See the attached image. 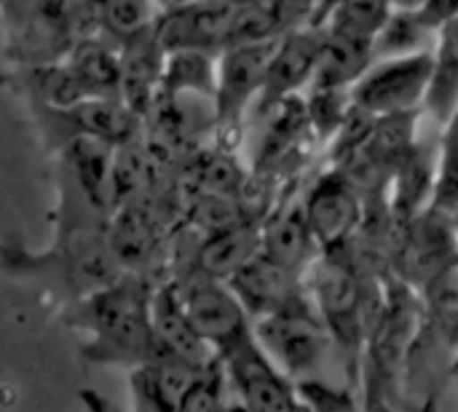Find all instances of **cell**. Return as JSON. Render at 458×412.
<instances>
[{
    "label": "cell",
    "mask_w": 458,
    "mask_h": 412,
    "mask_svg": "<svg viewBox=\"0 0 458 412\" xmlns=\"http://www.w3.org/2000/svg\"><path fill=\"white\" fill-rule=\"evenodd\" d=\"M54 220V239L46 249L38 252L19 236H11L0 244V265L11 279L51 295L64 311L126 271L110 244V217L59 201Z\"/></svg>",
    "instance_id": "obj_1"
},
{
    "label": "cell",
    "mask_w": 458,
    "mask_h": 412,
    "mask_svg": "<svg viewBox=\"0 0 458 412\" xmlns=\"http://www.w3.org/2000/svg\"><path fill=\"white\" fill-rule=\"evenodd\" d=\"M158 282L148 273H123L62 311V322L86 335L81 346L86 365L137 370L164 354L150 319Z\"/></svg>",
    "instance_id": "obj_2"
},
{
    "label": "cell",
    "mask_w": 458,
    "mask_h": 412,
    "mask_svg": "<svg viewBox=\"0 0 458 412\" xmlns=\"http://www.w3.org/2000/svg\"><path fill=\"white\" fill-rule=\"evenodd\" d=\"M421 322V298L397 276H384V300L368 332L360 365L362 412H397L405 405V365Z\"/></svg>",
    "instance_id": "obj_3"
},
{
    "label": "cell",
    "mask_w": 458,
    "mask_h": 412,
    "mask_svg": "<svg viewBox=\"0 0 458 412\" xmlns=\"http://www.w3.org/2000/svg\"><path fill=\"white\" fill-rule=\"evenodd\" d=\"M252 332L263 354L295 386L330 383L327 367L335 362V351L314 303L255 319Z\"/></svg>",
    "instance_id": "obj_4"
},
{
    "label": "cell",
    "mask_w": 458,
    "mask_h": 412,
    "mask_svg": "<svg viewBox=\"0 0 458 412\" xmlns=\"http://www.w3.org/2000/svg\"><path fill=\"white\" fill-rule=\"evenodd\" d=\"M27 110L51 153L72 139H97L121 147L140 137L145 121L123 99H81L67 107L27 105Z\"/></svg>",
    "instance_id": "obj_5"
},
{
    "label": "cell",
    "mask_w": 458,
    "mask_h": 412,
    "mask_svg": "<svg viewBox=\"0 0 458 412\" xmlns=\"http://www.w3.org/2000/svg\"><path fill=\"white\" fill-rule=\"evenodd\" d=\"M435 75V51L381 59L352 86V102L365 113L384 118L397 113H419L427 102Z\"/></svg>",
    "instance_id": "obj_6"
},
{
    "label": "cell",
    "mask_w": 458,
    "mask_h": 412,
    "mask_svg": "<svg viewBox=\"0 0 458 412\" xmlns=\"http://www.w3.org/2000/svg\"><path fill=\"white\" fill-rule=\"evenodd\" d=\"M172 282L180 292L182 308L193 330L215 351L217 359L255 335L252 316L244 311V306L225 282L204 276H177Z\"/></svg>",
    "instance_id": "obj_7"
},
{
    "label": "cell",
    "mask_w": 458,
    "mask_h": 412,
    "mask_svg": "<svg viewBox=\"0 0 458 412\" xmlns=\"http://www.w3.org/2000/svg\"><path fill=\"white\" fill-rule=\"evenodd\" d=\"M456 257L458 231L454 214L429 206L405 228H400V239L392 249L389 273L419 292Z\"/></svg>",
    "instance_id": "obj_8"
},
{
    "label": "cell",
    "mask_w": 458,
    "mask_h": 412,
    "mask_svg": "<svg viewBox=\"0 0 458 412\" xmlns=\"http://www.w3.org/2000/svg\"><path fill=\"white\" fill-rule=\"evenodd\" d=\"M276 40L228 46L217 54L212 105H215V123L220 131L239 129L247 113L252 110V105H258Z\"/></svg>",
    "instance_id": "obj_9"
},
{
    "label": "cell",
    "mask_w": 458,
    "mask_h": 412,
    "mask_svg": "<svg viewBox=\"0 0 458 412\" xmlns=\"http://www.w3.org/2000/svg\"><path fill=\"white\" fill-rule=\"evenodd\" d=\"M233 399L250 412H303L298 386L263 354L255 335L217 359Z\"/></svg>",
    "instance_id": "obj_10"
},
{
    "label": "cell",
    "mask_w": 458,
    "mask_h": 412,
    "mask_svg": "<svg viewBox=\"0 0 458 412\" xmlns=\"http://www.w3.org/2000/svg\"><path fill=\"white\" fill-rule=\"evenodd\" d=\"M301 206L319 252L349 244L357 236L365 214V201L360 190L341 169H330L317 177Z\"/></svg>",
    "instance_id": "obj_11"
},
{
    "label": "cell",
    "mask_w": 458,
    "mask_h": 412,
    "mask_svg": "<svg viewBox=\"0 0 458 412\" xmlns=\"http://www.w3.org/2000/svg\"><path fill=\"white\" fill-rule=\"evenodd\" d=\"M233 0H188L164 8L156 21V38L169 51L220 54L228 46L233 24Z\"/></svg>",
    "instance_id": "obj_12"
},
{
    "label": "cell",
    "mask_w": 458,
    "mask_h": 412,
    "mask_svg": "<svg viewBox=\"0 0 458 412\" xmlns=\"http://www.w3.org/2000/svg\"><path fill=\"white\" fill-rule=\"evenodd\" d=\"M225 284L233 290V295L239 298L244 311L252 316V322L271 316V314L290 311V308L311 306L306 279L276 265L274 260H268L263 255L250 260Z\"/></svg>",
    "instance_id": "obj_13"
},
{
    "label": "cell",
    "mask_w": 458,
    "mask_h": 412,
    "mask_svg": "<svg viewBox=\"0 0 458 412\" xmlns=\"http://www.w3.org/2000/svg\"><path fill=\"white\" fill-rule=\"evenodd\" d=\"M319 48H322V29L309 27V24L293 27L276 40L274 56L266 72V86L258 99L260 110H268L276 102L295 97L303 86L311 83Z\"/></svg>",
    "instance_id": "obj_14"
},
{
    "label": "cell",
    "mask_w": 458,
    "mask_h": 412,
    "mask_svg": "<svg viewBox=\"0 0 458 412\" xmlns=\"http://www.w3.org/2000/svg\"><path fill=\"white\" fill-rule=\"evenodd\" d=\"M150 319H153L156 341H158L164 354H169L174 359H182V362H188V365H193L199 370H209V367L217 365L215 351L193 330V324H191V319H188V314L182 308L180 292H177L172 279L158 282V287L153 292Z\"/></svg>",
    "instance_id": "obj_15"
},
{
    "label": "cell",
    "mask_w": 458,
    "mask_h": 412,
    "mask_svg": "<svg viewBox=\"0 0 458 412\" xmlns=\"http://www.w3.org/2000/svg\"><path fill=\"white\" fill-rule=\"evenodd\" d=\"M260 255L298 276H306V271L311 268V263L319 255V247L306 223L301 201L284 204L263 217Z\"/></svg>",
    "instance_id": "obj_16"
},
{
    "label": "cell",
    "mask_w": 458,
    "mask_h": 412,
    "mask_svg": "<svg viewBox=\"0 0 458 412\" xmlns=\"http://www.w3.org/2000/svg\"><path fill=\"white\" fill-rule=\"evenodd\" d=\"M0 88L24 99V105L43 107H67L81 99H89L64 64L59 62H38V64H11L0 70Z\"/></svg>",
    "instance_id": "obj_17"
},
{
    "label": "cell",
    "mask_w": 458,
    "mask_h": 412,
    "mask_svg": "<svg viewBox=\"0 0 458 412\" xmlns=\"http://www.w3.org/2000/svg\"><path fill=\"white\" fill-rule=\"evenodd\" d=\"M91 35L126 46L156 29L164 13L158 0H81Z\"/></svg>",
    "instance_id": "obj_18"
},
{
    "label": "cell",
    "mask_w": 458,
    "mask_h": 412,
    "mask_svg": "<svg viewBox=\"0 0 458 412\" xmlns=\"http://www.w3.org/2000/svg\"><path fill=\"white\" fill-rule=\"evenodd\" d=\"M64 64L89 99H121V46L99 35L81 38L67 51Z\"/></svg>",
    "instance_id": "obj_19"
},
{
    "label": "cell",
    "mask_w": 458,
    "mask_h": 412,
    "mask_svg": "<svg viewBox=\"0 0 458 412\" xmlns=\"http://www.w3.org/2000/svg\"><path fill=\"white\" fill-rule=\"evenodd\" d=\"M373 64V48L360 46L344 38H335L322 29V48L311 88H352Z\"/></svg>",
    "instance_id": "obj_20"
},
{
    "label": "cell",
    "mask_w": 458,
    "mask_h": 412,
    "mask_svg": "<svg viewBox=\"0 0 458 412\" xmlns=\"http://www.w3.org/2000/svg\"><path fill=\"white\" fill-rule=\"evenodd\" d=\"M217 54L207 51H169L161 75L158 97H199L215 99Z\"/></svg>",
    "instance_id": "obj_21"
},
{
    "label": "cell",
    "mask_w": 458,
    "mask_h": 412,
    "mask_svg": "<svg viewBox=\"0 0 458 412\" xmlns=\"http://www.w3.org/2000/svg\"><path fill=\"white\" fill-rule=\"evenodd\" d=\"M437 46V32L424 24L419 11H392L373 40V62L413 56L432 51Z\"/></svg>",
    "instance_id": "obj_22"
},
{
    "label": "cell",
    "mask_w": 458,
    "mask_h": 412,
    "mask_svg": "<svg viewBox=\"0 0 458 412\" xmlns=\"http://www.w3.org/2000/svg\"><path fill=\"white\" fill-rule=\"evenodd\" d=\"M389 8L384 0H349L344 3L338 11H333V16L325 21V32L360 43V46H370L378 35V29L384 27V21L389 19Z\"/></svg>",
    "instance_id": "obj_23"
},
{
    "label": "cell",
    "mask_w": 458,
    "mask_h": 412,
    "mask_svg": "<svg viewBox=\"0 0 458 412\" xmlns=\"http://www.w3.org/2000/svg\"><path fill=\"white\" fill-rule=\"evenodd\" d=\"M306 105V123L319 139H333L352 110V88H311Z\"/></svg>",
    "instance_id": "obj_24"
},
{
    "label": "cell",
    "mask_w": 458,
    "mask_h": 412,
    "mask_svg": "<svg viewBox=\"0 0 458 412\" xmlns=\"http://www.w3.org/2000/svg\"><path fill=\"white\" fill-rule=\"evenodd\" d=\"M432 206L448 214L458 212V110L445 123V134L440 139V169H437V190Z\"/></svg>",
    "instance_id": "obj_25"
},
{
    "label": "cell",
    "mask_w": 458,
    "mask_h": 412,
    "mask_svg": "<svg viewBox=\"0 0 458 412\" xmlns=\"http://www.w3.org/2000/svg\"><path fill=\"white\" fill-rule=\"evenodd\" d=\"M231 402H228V383H225V375H223V367L220 362L207 370L196 383L193 389L185 394L182 405L177 412H228Z\"/></svg>",
    "instance_id": "obj_26"
},
{
    "label": "cell",
    "mask_w": 458,
    "mask_h": 412,
    "mask_svg": "<svg viewBox=\"0 0 458 412\" xmlns=\"http://www.w3.org/2000/svg\"><path fill=\"white\" fill-rule=\"evenodd\" d=\"M419 16L424 19V24L429 29H435L440 35V29L445 24L458 19V0H424V5L419 8Z\"/></svg>",
    "instance_id": "obj_27"
},
{
    "label": "cell",
    "mask_w": 458,
    "mask_h": 412,
    "mask_svg": "<svg viewBox=\"0 0 458 412\" xmlns=\"http://www.w3.org/2000/svg\"><path fill=\"white\" fill-rule=\"evenodd\" d=\"M344 3H349V0H317V3H314V11H311V16H309V21H306V24H309V27H319V29H322V27H325V21L333 16V11H338Z\"/></svg>",
    "instance_id": "obj_28"
},
{
    "label": "cell",
    "mask_w": 458,
    "mask_h": 412,
    "mask_svg": "<svg viewBox=\"0 0 458 412\" xmlns=\"http://www.w3.org/2000/svg\"><path fill=\"white\" fill-rule=\"evenodd\" d=\"M233 3L242 8H255V11H266V13H276V16H282V8H284V0H233ZM282 21H284V16H282Z\"/></svg>",
    "instance_id": "obj_29"
},
{
    "label": "cell",
    "mask_w": 458,
    "mask_h": 412,
    "mask_svg": "<svg viewBox=\"0 0 458 412\" xmlns=\"http://www.w3.org/2000/svg\"><path fill=\"white\" fill-rule=\"evenodd\" d=\"M389 11H419L424 0H384Z\"/></svg>",
    "instance_id": "obj_30"
},
{
    "label": "cell",
    "mask_w": 458,
    "mask_h": 412,
    "mask_svg": "<svg viewBox=\"0 0 458 412\" xmlns=\"http://www.w3.org/2000/svg\"><path fill=\"white\" fill-rule=\"evenodd\" d=\"M228 412H250V410H244L239 402H231V408H228Z\"/></svg>",
    "instance_id": "obj_31"
},
{
    "label": "cell",
    "mask_w": 458,
    "mask_h": 412,
    "mask_svg": "<svg viewBox=\"0 0 458 412\" xmlns=\"http://www.w3.org/2000/svg\"><path fill=\"white\" fill-rule=\"evenodd\" d=\"M182 3H188V0H182Z\"/></svg>",
    "instance_id": "obj_32"
}]
</instances>
